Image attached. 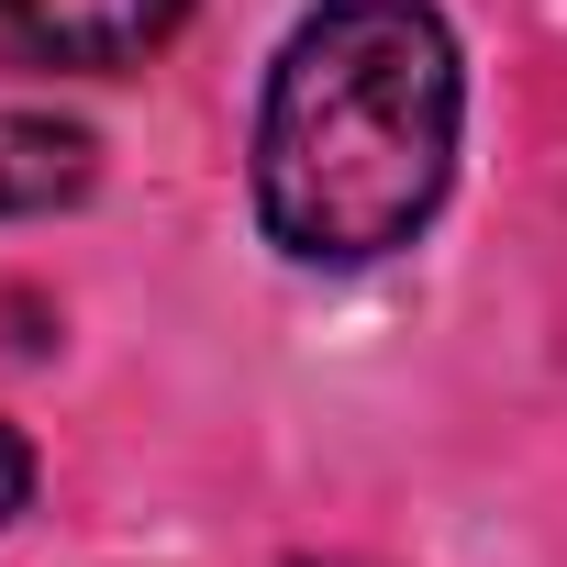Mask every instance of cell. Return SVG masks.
Wrapping results in <instances>:
<instances>
[{"mask_svg":"<svg viewBox=\"0 0 567 567\" xmlns=\"http://www.w3.org/2000/svg\"><path fill=\"white\" fill-rule=\"evenodd\" d=\"M456 45L423 0H323L256 101V223L301 267H379L456 178Z\"/></svg>","mask_w":567,"mask_h":567,"instance_id":"1","label":"cell"},{"mask_svg":"<svg viewBox=\"0 0 567 567\" xmlns=\"http://www.w3.org/2000/svg\"><path fill=\"white\" fill-rule=\"evenodd\" d=\"M189 0H0V45L45 68H134L178 34Z\"/></svg>","mask_w":567,"mask_h":567,"instance_id":"2","label":"cell"},{"mask_svg":"<svg viewBox=\"0 0 567 567\" xmlns=\"http://www.w3.org/2000/svg\"><path fill=\"white\" fill-rule=\"evenodd\" d=\"M79 189H90V134H79V123H45V112H0V223L68 212Z\"/></svg>","mask_w":567,"mask_h":567,"instance_id":"3","label":"cell"},{"mask_svg":"<svg viewBox=\"0 0 567 567\" xmlns=\"http://www.w3.org/2000/svg\"><path fill=\"white\" fill-rule=\"evenodd\" d=\"M23 489H34V456H23V434H12V423H0V523L23 512Z\"/></svg>","mask_w":567,"mask_h":567,"instance_id":"4","label":"cell"}]
</instances>
